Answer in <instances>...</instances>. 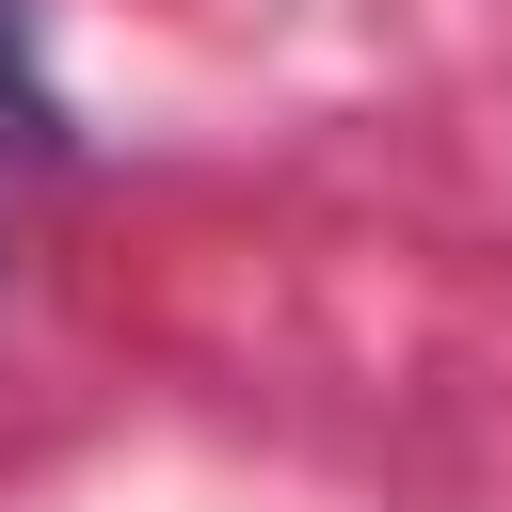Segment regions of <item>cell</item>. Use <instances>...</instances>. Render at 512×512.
<instances>
[{
  "instance_id": "obj_1",
  "label": "cell",
  "mask_w": 512,
  "mask_h": 512,
  "mask_svg": "<svg viewBox=\"0 0 512 512\" xmlns=\"http://www.w3.org/2000/svg\"><path fill=\"white\" fill-rule=\"evenodd\" d=\"M0 160H64V96H48V64H32V32H16V0H0Z\"/></svg>"
}]
</instances>
